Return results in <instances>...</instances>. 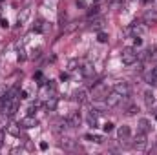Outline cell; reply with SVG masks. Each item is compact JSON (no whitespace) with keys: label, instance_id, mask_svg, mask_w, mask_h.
Returning <instances> with one entry per match:
<instances>
[{"label":"cell","instance_id":"30","mask_svg":"<svg viewBox=\"0 0 157 155\" xmlns=\"http://www.w3.org/2000/svg\"><path fill=\"white\" fill-rule=\"evenodd\" d=\"M40 150H48V142H40Z\"/></svg>","mask_w":157,"mask_h":155},{"label":"cell","instance_id":"22","mask_svg":"<svg viewBox=\"0 0 157 155\" xmlns=\"http://www.w3.org/2000/svg\"><path fill=\"white\" fill-rule=\"evenodd\" d=\"M97 40L104 44V42H108V35H106V33H102V31H99V35H97Z\"/></svg>","mask_w":157,"mask_h":155},{"label":"cell","instance_id":"28","mask_svg":"<svg viewBox=\"0 0 157 155\" xmlns=\"http://www.w3.org/2000/svg\"><path fill=\"white\" fill-rule=\"evenodd\" d=\"M143 44V39L141 37H135V46H141Z\"/></svg>","mask_w":157,"mask_h":155},{"label":"cell","instance_id":"10","mask_svg":"<svg viewBox=\"0 0 157 155\" xmlns=\"http://www.w3.org/2000/svg\"><path fill=\"white\" fill-rule=\"evenodd\" d=\"M66 120H68V126L70 128H78L80 126V115L78 113H70Z\"/></svg>","mask_w":157,"mask_h":155},{"label":"cell","instance_id":"3","mask_svg":"<svg viewBox=\"0 0 157 155\" xmlns=\"http://www.w3.org/2000/svg\"><path fill=\"white\" fill-rule=\"evenodd\" d=\"M113 91H117L121 97H130V95H132V88H130V84L124 82V80H122V82H117V84L113 86Z\"/></svg>","mask_w":157,"mask_h":155},{"label":"cell","instance_id":"35","mask_svg":"<svg viewBox=\"0 0 157 155\" xmlns=\"http://www.w3.org/2000/svg\"><path fill=\"white\" fill-rule=\"evenodd\" d=\"M155 119H157V115H155Z\"/></svg>","mask_w":157,"mask_h":155},{"label":"cell","instance_id":"34","mask_svg":"<svg viewBox=\"0 0 157 155\" xmlns=\"http://www.w3.org/2000/svg\"><path fill=\"white\" fill-rule=\"evenodd\" d=\"M93 2H95V4H99V2H102V0H93Z\"/></svg>","mask_w":157,"mask_h":155},{"label":"cell","instance_id":"17","mask_svg":"<svg viewBox=\"0 0 157 155\" xmlns=\"http://www.w3.org/2000/svg\"><path fill=\"white\" fill-rule=\"evenodd\" d=\"M59 144H60L62 148H73V146H75V142H73V139H70V137H62Z\"/></svg>","mask_w":157,"mask_h":155},{"label":"cell","instance_id":"24","mask_svg":"<svg viewBox=\"0 0 157 155\" xmlns=\"http://www.w3.org/2000/svg\"><path fill=\"white\" fill-rule=\"evenodd\" d=\"M97 13H99V7H97V6H95V7H91V9H90V11H88V17H95V15H97Z\"/></svg>","mask_w":157,"mask_h":155},{"label":"cell","instance_id":"8","mask_svg":"<svg viewBox=\"0 0 157 155\" xmlns=\"http://www.w3.org/2000/svg\"><path fill=\"white\" fill-rule=\"evenodd\" d=\"M29 17H31V9H29V7H24V9H20V13H18V17H17V22L22 26V24H26V22L29 20Z\"/></svg>","mask_w":157,"mask_h":155},{"label":"cell","instance_id":"6","mask_svg":"<svg viewBox=\"0 0 157 155\" xmlns=\"http://www.w3.org/2000/svg\"><path fill=\"white\" fill-rule=\"evenodd\" d=\"M18 126H20V128H24V130L35 128V126H37V119H35L33 115H28V117H24V119L18 122Z\"/></svg>","mask_w":157,"mask_h":155},{"label":"cell","instance_id":"31","mask_svg":"<svg viewBox=\"0 0 157 155\" xmlns=\"http://www.w3.org/2000/svg\"><path fill=\"white\" fill-rule=\"evenodd\" d=\"M0 26H2V28H7L9 24H7V20H0Z\"/></svg>","mask_w":157,"mask_h":155},{"label":"cell","instance_id":"33","mask_svg":"<svg viewBox=\"0 0 157 155\" xmlns=\"http://www.w3.org/2000/svg\"><path fill=\"white\" fill-rule=\"evenodd\" d=\"M2 137H4V131H0V144H2Z\"/></svg>","mask_w":157,"mask_h":155},{"label":"cell","instance_id":"32","mask_svg":"<svg viewBox=\"0 0 157 155\" xmlns=\"http://www.w3.org/2000/svg\"><path fill=\"white\" fill-rule=\"evenodd\" d=\"M152 73H154V75H155V77H157V66H155V68H154V70H152Z\"/></svg>","mask_w":157,"mask_h":155},{"label":"cell","instance_id":"4","mask_svg":"<svg viewBox=\"0 0 157 155\" xmlns=\"http://www.w3.org/2000/svg\"><path fill=\"white\" fill-rule=\"evenodd\" d=\"M146 142H148V139H146V133L144 131H137V135L133 137V146L135 148H139V150H143L144 146H146Z\"/></svg>","mask_w":157,"mask_h":155},{"label":"cell","instance_id":"11","mask_svg":"<svg viewBox=\"0 0 157 155\" xmlns=\"http://www.w3.org/2000/svg\"><path fill=\"white\" fill-rule=\"evenodd\" d=\"M75 100H77L78 104H86L88 102V93L84 91V89H78V91H75Z\"/></svg>","mask_w":157,"mask_h":155},{"label":"cell","instance_id":"7","mask_svg":"<svg viewBox=\"0 0 157 155\" xmlns=\"http://www.w3.org/2000/svg\"><path fill=\"white\" fill-rule=\"evenodd\" d=\"M130 31H132L135 37H141V35H144V33H146V26H144L143 22H133V24H132V28H130Z\"/></svg>","mask_w":157,"mask_h":155},{"label":"cell","instance_id":"25","mask_svg":"<svg viewBox=\"0 0 157 155\" xmlns=\"http://www.w3.org/2000/svg\"><path fill=\"white\" fill-rule=\"evenodd\" d=\"M112 130H113V124H112V122H106V124H104V131H106V133H110Z\"/></svg>","mask_w":157,"mask_h":155},{"label":"cell","instance_id":"14","mask_svg":"<svg viewBox=\"0 0 157 155\" xmlns=\"http://www.w3.org/2000/svg\"><path fill=\"white\" fill-rule=\"evenodd\" d=\"M139 130H141V131H144V133H148V131L152 130L150 120H148V119H139Z\"/></svg>","mask_w":157,"mask_h":155},{"label":"cell","instance_id":"5","mask_svg":"<svg viewBox=\"0 0 157 155\" xmlns=\"http://www.w3.org/2000/svg\"><path fill=\"white\" fill-rule=\"evenodd\" d=\"M106 95H108V88L104 86V84H97L95 88H93V99L95 100H99V99H106Z\"/></svg>","mask_w":157,"mask_h":155},{"label":"cell","instance_id":"27","mask_svg":"<svg viewBox=\"0 0 157 155\" xmlns=\"http://www.w3.org/2000/svg\"><path fill=\"white\" fill-rule=\"evenodd\" d=\"M152 9H154V13H157V0H152Z\"/></svg>","mask_w":157,"mask_h":155},{"label":"cell","instance_id":"19","mask_svg":"<svg viewBox=\"0 0 157 155\" xmlns=\"http://www.w3.org/2000/svg\"><path fill=\"white\" fill-rule=\"evenodd\" d=\"M146 82H148L150 86H157V77L154 73H148V75H146Z\"/></svg>","mask_w":157,"mask_h":155},{"label":"cell","instance_id":"9","mask_svg":"<svg viewBox=\"0 0 157 155\" xmlns=\"http://www.w3.org/2000/svg\"><path fill=\"white\" fill-rule=\"evenodd\" d=\"M130 133H132V131H130V126H126V124H124V126H121V128H119V131H117L119 141H121V142H122V141H128V139H130Z\"/></svg>","mask_w":157,"mask_h":155},{"label":"cell","instance_id":"1","mask_svg":"<svg viewBox=\"0 0 157 155\" xmlns=\"http://www.w3.org/2000/svg\"><path fill=\"white\" fill-rule=\"evenodd\" d=\"M121 60H122V64H126V66H133V64L139 60V53H137L133 47H124L122 53H121Z\"/></svg>","mask_w":157,"mask_h":155},{"label":"cell","instance_id":"13","mask_svg":"<svg viewBox=\"0 0 157 155\" xmlns=\"http://www.w3.org/2000/svg\"><path fill=\"white\" fill-rule=\"evenodd\" d=\"M44 108H46L48 112H53V110L57 108V97H49V99H46Z\"/></svg>","mask_w":157,"mask_h":155},{"label":"cell","instance_id":"18","mask_svg":"<svg viewBox=\"0 0 157 155\" xmlns=\"http://www.w3.org/2000/svg\"><path fill=\"white\" fill-rule=\"evenodd\" d=\"M46 29V22L42 20V18H39L37 22H35V26H33V31H37V33H42Z\"/></svg>","mask_w":157,"mask_h":155},{"label":"cell","instance_id":"12","mask_svg":"<svg viewBox=\"0 0 157 155\" xmlns=\"http://www.w3.org/2000/svg\"><path fill=\"white\" fill-rule=\"evenodd\" d=\"M93 66L90 64V62H86V64H82V68H80V73H82V77H91L93 75Z\"/></svg>","mask_w":157,"mask_h":155},{"label":"cell","instance_id":"2","mask_svg":"<svg viewBox=\"0 0 157 155\" xmlns=\"http://www.w3.org/2000/svg\"><path fill=\"white\" fill-rule=\"evenodd\" d=\"M122 99H128V97H121L117 91H112L106 95V106L108 108H117L119 104L122 102Z\"/></svg>","mask_w":157,"mask_h":155},{"label":"cell","instance_id":"15","mask_svg":"<svg viewBox=\"0 0 157 155\" xmlns=\"http://www.w3.org/2000/svg\"><path fill=\"white\" fill-rule=\"evenodd\" d=\"M144 102H146L148 108L154 106V102H155V95H154V91H146V93H144Z\"/></svg>","mask_w":157,"mask_h":155},{"label":"cell","instance_id":"21","mask_svg":"<svg viewBox=\"0 0 157 155\" xmlns=\"http://www.w3.org/2000/svg\"><path fill=\"white\" fill-rule=\"evenodd\" d=\"M86 139L88 141H93V142H99V144L102 142V137L101 135H86Z\"/></svg>","mask_w":157,"mask_h":155},{"label":"cell","instance_id":"16","mask_svg":"<svg viewBox=\"0 0 157 155\" xmlns=\"http://www.w3.org/2000/svg\"><path fill=\"white\" fill-rule=\"evenodd\" d=\"M7 133L13 135V137H20V126H18V124H9Z\"/></svg>","mask_w":157,"mask_h":155},{"label":"cell","instance_id":"23","mask_svg":"<svg viewBox=\"0 0 157 155\" xmlns=\"http://www.w3.org/2000/svg\"><path fill=\"white\" fill-rule=\"evenodd\" d=\"M137 112H139V108H137V106H130L126 113H128V115H137Z\"/></svg>","mask_w":157,"mask_h":155},{"label":"cell","instance_id":"26","mask_svg":"<svg viewBox=\"0 0 157 155\" xmlns=\"http://www.w3.org/2000/svg\"><path fill=\"white\" fill-rule=\"evenodd\" d=\"M78 62L77 60H71V62H70V70H75V66H77Z\"/></svg>","mask_w":157,"mask_h":155},{"label":"cell","instance_id":"20","mask_svg":"<svg viewBox=\"0 0 157 155\" xmlns=\"http://www.w3.org/2000/svg\"><path fill=\"white\" fill-rule=\"evenodd\" d=\"M102 24H104V20H102V18H95V20H93V24H91V28L101 29V28H102Z\"/></svg>","mask_w":157,"mask_h":155},{"label":"cell","instance_id":"29","mask_svg":"<svg viewBox=\"0 0 157 155\" xmlns=\"http://www.w3.org/2000/svg\"><path fill=\"white\" fill-rule=\"evenodd\" d=\"M26 59V55H24V51H18V60H24Z\"/></svg>","mask_w":157,"mask_h":155}]
</instances>
